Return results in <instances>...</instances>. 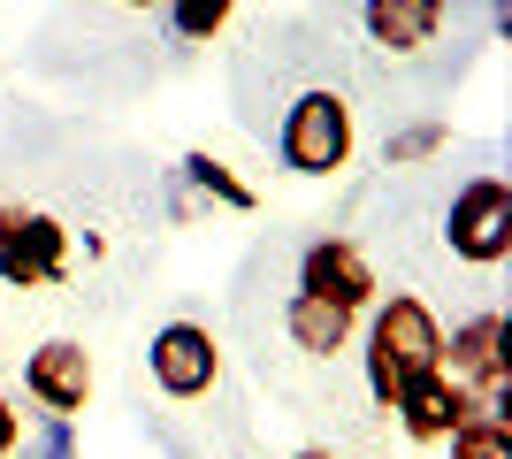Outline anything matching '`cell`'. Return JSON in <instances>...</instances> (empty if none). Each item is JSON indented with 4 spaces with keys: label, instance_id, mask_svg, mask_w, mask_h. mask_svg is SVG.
Masks as SVG:
<instances>
[{
    "label": "cell",
    "instance_id": "13",
    "mask_svg": "<svg viewBox=\"0 0 512 459\" xmlns=\"http://www.w3.org/2000/svg\"><path fill=\"white\" fill-rule=\"evenodd\" d=\"M237 0H169V23H176V39L184 46H207L222 23H230Z\"/></svg>",
    "mask_w": 512,
    "mask_h": 459
},
{
    "label": "cell",
    "instance_id": "16",
    "mask_svg": "<svg viewBox=\"0 0 512 459\" xmlns=\"http://www.w3.org/2000/svg\"><path fill=\"white\" fill-rule=\"evenodd\" d=\"M39 459H69V421H54V437H46V452Z\"/></svg>",
    "mask_w": 512,
    "mask_h": 459
},
{
    "label": "cell",
    "instance_id": "6",
    "mask_svg": "<svg viewBox=\"0 0 512 459\" xmlns=\"http://www.w3.org/2000/svg\"><path fill=\"white\" fill-rule=\"evenodd\" d=\"M299 291L344 306V314H367V306H375V261H367L352 238H314L299 253Z\"/></svg>",
    "mask_w": 512,
    "mask_h": 459
},
{
    "label": "cell",
    "instance_id": "1",
    "mask_svg": "<svg viewBox=\"0 0 512 459\" xmlns=\"http://www.w3.org/2000/svg\"><path fill=\"white\" fill-rule=\"evenodd\" d=\"M436 352H444V322L428 314V299H413V291L383 299L367 314V352H360L367 360V398H375V406H398V398L436 368Z\"/></svg>",
    "mask_w": 512,
    "mask_h": 459
},
{
    "label": "cell",
    "instance_id": "4",
    "mask_svg": "<svg viewBox=\"0 0 512 459\" xmlns=\"http://www.w3.org/2000/svg\"><path fill=\"white\" fill-rule=\"evenodd\" d=\"M146 375L161 383V398H207L222 375V345L207 322H161L146 345Z\"/></svg>",
    "mask_w": 512,
    "mask_h": 459
},
{
    "label": "cell",
    "instance_id": "12",
    "mask_svg": "<svg viewBox=\"0 0 512 459\" xmlns=\"http://www.w3.org/2000/svg\"><path fill=\"white\" fill-rule=\"evenodd\" d=\"M184 176H192L207 199H222L230 215H245V207H253V184H245V176H230L222 161H214V153H184Z\"/></svg>",
    "mask_w": 512,
    "mask_h": 459
},
{
    "label": "cell",
    "instance_id": "10",
    "mask_svg": "<svg viewBox=\"0 0 512 459\" xmlns=\"http://www.w3.org/2000/svg\"><path fill=\"white\" fill-rule=\"evenodd\" d=\"M352 322H360V314H344V306L314 299V291H291V306H283V329H291V345L314 352V360H337V352L352 345Z\"/></svg>",
    "mask_w": 512,
    "mask_h": 459
},
{
    "label": "cell",
    "instance_id": "2",
    "mask_svg": "<svg viewBox=\"0 0 512 459\" xmlns=\"http://www.w3.org/2000/svg\"><path fill=\"white\" fill-rule=\"evenodd\" d=\"M276 153L291 176H337L352 161V100L329 85L299 92L291 108H283V131H276Z\"/></svg>",
    "mask_w": 512,
    "mask_h": 459
},
{
    "label": "cell",
    "instance_id": "3",
    "mask_svg": "<svg viewBox=\"0 0 512 459\" xmlns=\"http://www.w3.org/2000/svg\"><path fill=\"white\" fill-rule=\"evenodd\" d=\"M444 245L467 268H497L512 253V184L505 176H467L444 207Z\"/></svg>",
    "mask_w": 512,
    "mask_h": 459
},
{
    "label": "cell",
    "instance_id": "7",
    "mask_svg": "<svg viewBox=\"0 0 512 459\" xmlns=\"http://www.w3.org/2000/svg\"><path fill=\"white\" fill-rule=\"evenodd\" d=\"M62 268H69V230L54 215H23L16 207L8 238H0V284L46 291V284H62Z\"/></svg>",
    "mask_w": 512,
    "mask_h": 459
},
{
    "label": "cell",
    "instance_id": "19",
    "mask_svg": "<svg viewBox=\"0 0 512 459\" xmlns=\"http://www.w3.org/2000/svg\"><path fill=\"white\" fill-rule=\"evenodd\" d=\"M8 222H16V207H8V199H0V238H8Z\"/></svg>",
    "mask_w": 512,
    "mask_h": 459
},
{
    "label": "cell",
    "instance_id": "11",
    "mask_svg": "<svg viewBox=\"0 0 512 459\" xmlns=\"http://www.w3.org/2000/svg\"><path fill=\"white\" fill-rule=\"evenodd\" d=\"M451 459H512V421L505 414H474L459 437H444Z\"/></svg>",
    "mask_w": 512,
    "mask_h": 459
},
{
    "label": "cell",
    "instance_id": "18",
    "mask_svg": "<svg viewBox=\"0 0 512 459\" xmlns=\"http://www.w3.org/2000/svg\"><path fill=\"white\" fill-rule=\"evenodd\" d=\"M291 459H337V452H329V444H306V452H291Z\"/></svg>",
    "mask_w": 512,
    "mask_h": 459
},
{
    "label": "cell",
    "instance_id": "9",
    "mask_svg": "<svg viewBox=\"0 0 512 459\" xmlns=\"http://www.w3.org/2000/svg\"><path fill=\"white\" fill-rule=\"evenodd\" d=\"M444 0H360V31L367 46H383V54H421V46H436V31H444Z\"/></svg>",
    "mask_w": 512,
    "mask_h": 459
},
{
    "label": "cell",
    "instance_id": "17",
    "mask_svg": "<svg viewBox=\"0 0 512 459\" xmlns=\"http://www.w3.org/2000/svg\"><path fill=\"white\" fill-rule=\"evenodd\" d=\"M490 16H497V31H505V23H512V0H490Z\"/></svg>",
    "mask_w": 512,
    "mask_h": 459
},
{
    "label": "cell",
    "instance_id": "14",
    "mask_svg": "<svg viewBox=\"0 0 512 459\" xmlns=\"http://www.w3.org/2000/svg\"><path fill=\"white\" fill-rule=\"evenodd\" d=\"M444 123H413V131H398V138H390V146H383V161H390V169H406V161H428V153H436V146H444Z\"/></svg>",
    "mask_w": 512,
    "mask_h": 459
},
{
    "label": "cell",
    "instance_id": "5",
    "mask_svg": "<svg viewBox=\"0 0 512 459\" xmlns=\"http://www.w3.org/2000/svg\"><path fill=\"white\" fill-rule=\"evenodd\" d=\"M23 391H31V406H46V421L85 414V398H92V352L77 345V337H46V345L23 360Z\"/></svg>",
    "mask_w": 512,
    "mask_h": 459
},
{
    "label": "cell",
    "instance_id": "15",
    "mask_svg": "<svg viewBox=\"0 0 512 459\" xmlns=\"http://www.w3.org/2000/svg\"><path fill=\"white\" fill-rule=\"evenodd\" d=\"M16 444H23V414H16V406H8V398H0V459L16 452Z\"/></svg>",
    "mask_w": 512,
    "mask_h": 459
},
{
    "label": "cell",
    "instance_id": "20",
    "mask_svg": "<svg viewBox=\"0 0 512 459\" xmlns=\"http://www.w3.org/2000/svg\"><path fill=\"white\" fill-rule=\"evenodd\" d=\"M123 8H153V0H123Z\"/></svg>",
    "mask_w": 512,
    "mask_h": 459
},
{
    "label": "cell",
    "instance_id": "8",
    "mask_svg": "<svg viewBox=\"0 0 512 459\" xmlns=\"http://www.w3.org/2000/svg\"><path fill=\"white\" fill-rule=\"evenodd\" d=\"M390 414L406 421V437H413V444H444V437H459V429L482 414V398H474L467 383H451L444 368H428L421 383H413V391L390 406Z\"/></svg>",
    "mask_w": 512,
    "mask_h": 459
}]
</instances>
